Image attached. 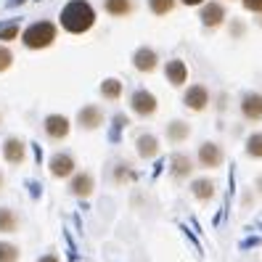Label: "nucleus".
Wrapping results in <instances>:
<instances>
[{"label":"nucleus","mask_w":262,"mask_h":262,"mask_svg":"<svg viewBox=\"0 0 262 262\" xmlns=\"http://www.w3.org/2000/svg\"><path fill=\"white\" fill-rule=\"evenodd\" d=\"M58 19H61V27H64L69 35H82L96 24V11L88 0H69V3L61 8Z\"/></svg>","instance_id":"obj_1"},{"label":"nucleus","mask_w":262,"mask_h":262,"mask_svg":"<svg viewBox=\"0 0 262 262\" xmlns=\"http://www.w3.org/2000/svg\"><path fill=\"white\" fill-rule=\"evenodd\" d=\"M21 42L29 51H42L56 42V24L53 21H35L21 32Z\"/></svg>","instance_id":"obj_2"},{"label":"nucleus","mask_w":262,"mask_h":262,"mask_svg":"<svg viewBox=\"0 0 262 262\" xmlns=\"http://www.w3.org/2000/svg\"><path fill=\"white\" fill-rule=\"evenodd\" d=\"M196 164L204 169H220L225 164V148L214 141H204L196 151Z\"/></svg>","instance_id":"obj_3"},{"label":"nucleus","mask_w":262,"mask_h":262,"mask_svg":"<svg viewBox=\"0 0 262 262\" xmlns=\"http://www.w3.org/2000/svg\"><path fill=\"white\" fill-rule=\"evenodd\" d=\"M103 122H106V114L96 103H85L82 109L77 112V125H80V130H85V133H93V130L103 127Z\"/></svg>","instance_id":"obj_4"},{"label":"nucleus","mask_w":262,"mask_h":262,"mask_svg":"<svg viewBox=\"0 0 262 262\" xmlns=\"http://www.w3.org/2000/svg\"><path fill=\"white\" fill-rule=\"evenodd\" d=\"M130 109H133L138 117L148 119V117L157 114L159 101H157V96H154V93H148V90H135V93L130 96Z\"/></svg>","instance_id":"obj_5"},{"label":"nucleus","mask_w":262,"mask_h":262,"mask_svg":"<svg viewBox=\"0 0 262 262\" xmlns=\"http://www.w3.org/2000/svg\"><path fill=\"white\" fill-rule=\"evenodd\" d=\"M48 169H51V175L58 178V180H64V178H74L77 172V162L69 151H61V154H53L51 162H48Z\"/></svg>","instance_id":"obj_6"},{"label":"nucleus","mask_w":262,"mask_h":262,"mask_svg":"<svg viewBox=\"0 0 262 262\" xmlns=\"http://www.w3.org/2000/svg\"><path fill=\"white\" fill-rule=\"evenodd\" d=\"M42 130H45V135H48L51 141H64V138H69L72 122L64 114H48L45 122H42Z\"/></svg>","instance_id":"obj_7"},{"label":"nucleus","mask_w":262,"mask_h":262,"mask_svg":"<svg viewBox=\"0 0 262 262\" xmlns=\"http://www.w3.org/2000/svg\"><path fill=\"white\" fill-rule=\"evenodd\" d=\"M183 103H186V109H191L196 114L207 112V106H209V88L207 85H191L186 90V96H183Z\"/></svg>","instance_id":"obj_8"},{"label":"nucleus","mask_w":262,"mask_h":262,"mask_svg":"<svg viewBox=\"0 0 262 262\" xmlns=\"http://www.w3.org/2000/svg\"><path fill=\"white\" fill-rule=\"evenodd\" d=\"M3 159L11 167L24 164V159H27V143L21 141V138H16V135L6 138V141H3Z\"/></svg>","instance_id":"obj_9"},{"label":"nucleus","mask_w":262,"mask_h":262,"mask_svg":"<svg viewBox=\"0 0 262 262\" xmlns=\"http://www.w3.org/2000/svg\"><path fill=\"white\" fill-rule=\"evenodd\" d=\"M241 117L252 125L262 122V93H246L241 98Z\"/></svg>","instance_id":"obj_10"},{"label":"nucleus","mask_w":262,"mask_h":262,"mask_svg":"<svg viewBox=\"0 0 262 262\" xmlns=\"http://www.w3.org/2000/svg\"><path fill=\"white\" fill-rule=\"evenodd\" d=\"M196 169V162L191 154H175L172 159H169V172H172L175 180H188Z\"/></svg>","instance_id":"obj_11"},{"label":"nucleus","mask_w":262,"mask_h":262,"mask_svg":"<svg viewBox=\"0 0 262 262\" xmlns=\"http://www.w3.org/2000/svg\"><path fill=\"white\" fill-rule=\"evenodd\" d=\"M69 191L77 196V199H88V196H93L96 191V178L90 175V172H74V178L69 180Z\"/></svg>","instance_id":"obj_12"},{"label":"nucleus","mask_w":262,"mask_h":262,"mask_svg":"<svg viewBox=\"0 0 262 262\" xmlns=\"http://www.w3.org/2000/svg\"><path fill=\"white\" fill-rule=\"evenodd\" d=\"M164 77H167V82L172 85V88H183V85L188 82V67H186V61H180V58L167 61V64H164Z\"/></svg>","instance_id":"obj_13"},{"label":"nucleus","mask_w":262,"mask_h":262,"mask_svg":"<svg viewBox=\"0 0 262 262\" xmlns=\"http://www.w3.org/2000/svg\"><path fill=\"white\" fill-rule=\"evenodd\" d=\"M159 138L154 135V133H141L135 138V151H138V157L141 159H154V157H159Z\"/></svg>","instance_id":"obj_14"},{"label":"nucleus","mask_w":262,"mask_h":262,"mask_svg":"<svg viewBox=\"0 0 262 262\" xmlns=\"http://www.w3.org/2000/svg\"><path fill=\"white\" fill-rule=\"evenodd\" d=\"M157 64H159V56H157V51L154 48H138L135 53H133V67L138 69V72H143V74H148V72H154L157 69Z\"/></svg>","instance_id":"obj_15"},{"label":"nucleus","mask_w":262,"mask_h":262,"mask_svg":"<svg viewBox=\"0 0 262 262\" xmlns=\"http://www.w3.org/2000/svg\"><path fill=\"white\" fill-rule=\"evenodd\" d=\"M164 135H167V143H186L188 141V135H191V125L186 119H172V122H167V127H164Z\"/></svg>","instance_id":"obj_16"},{"label":"nucleus","mask_w":262,"mask_h":262,"mask_svg":"<svg viewBox=\"0 0 262 262\" xmlns=\"http://www.w3.org/2000/svg\"><path fill=\"white\" fill-rule=\"evenodd\" d=\"M214 191H217V186H214L212 178H193L191 180V196L196 202H212Z\"/></svg>","instance_id":"obj_17"},{"label":"nucleus","mask_w":262,"mask_h":262,"mask_svg":"<svg viewBox=\"0 0 262 262\" xmlns=\"http://www.w3.org/2000/svg\"><path fill=\"white\" fill-rule=\"evenodd\" d=\"M135 178H138V169L127 159H119L114 164V169H112V180L117 183V186H127V183H133Z\"/></svg>","instance_id":"obj_18"},{"label":"nucleus","mask_w":262,"mask_h":262,"mask_svg":"<svg viewBox=\"0 0 262 262\" xmlns=\"http://www.w3.org/2000/svg\"><path fill=\"white\" fill-rule=\"evenodd\" d=\"M202 24L204 27H209V29H214V27H220L223 21H225V6H220V3H207L204 8H202Z\"/></svg>","instance_id":"obj_19"},{"label":"nucleus","mask_w":262,"mask_h":262,"mask_svg":"<svg viewBox=\"0 0 262 262\" xmlns=\"http://www.w3.org/2000/svg\"><path fill=\"white\" fill-rule=\"evenodd\" d=\"M21 228V217L11 207H0V233H16Z\"/></svg>","instance_id":"obj_20"},{"label":"nucleus","mask_w":262,"mask_h":262,"mask_svg":"<svg viewBox=\"0 0 262 262\" xmlns=\"http://www.w3.org/2000/svg\"><path fill=\"white\" fill-rule=\"evenodd\" d=\"M98 90L106 101H119L122 93H125V85H122V80H117V77H106Z\"/></svg>","instance_id":"obj_21"},{"label":"nucleus","mask_w":262,"mask_h":262,"mask_svg":"<svg viewBox=\"0 0 262 262\" xmlns=\"http://www.w3.org/2000/svg\"><path fill=\"white\" fill-rule=\"evenodd\" d=\"M103 8H106L109 16H130L135 3H133V0H106Z\"/></svg>","instance_id":"obj_22"},{"label":"nucleus","mask_w":262,"mask_h":262,"mask_svg":"<svg viewBox=\"0 0 262 262\" xmlns=\"http://www.w3.org/2000/svg\"><path fill=\"white\" fill-rule=\"evenodd\" d=\"M246 157L249 159H262V133H252L249 138H246Z\"/></svg>","instance_id":"obj_23"},{"label":"nucleus","mask_w":262,"mask_h":262,"mask_svg":"<svg viewBox=\"0 0 262 262\" xmlns=\"http://www.w3.org/2000/svg\"><path fill=\"white\" fill-rule=\"evenodd\" d=\"M19 246L11 241H0V262H19Z\"/></svg>","instance_id":"obj_24"},{"label":"nucleus","mask_w":262,"mask_h":262,"mask_svg":"<svg viewBox=\"0 0 262 262\" xmlns=\"http://www.w3.org/2000/svg\"><path fill=\"white\" fill-rule=\"evenodd\" d=\"M148 8H151V13H157V16H167V13L175 8V0H148Z\"/></svg>","instance_id":"obj_25"},{"label":"nucleus","mask_w":262,"mask_h":262,"mask_svg":"<svg viewBox=\"0 0 262 262\" xmlns=\"http://www.w3.org/2000/svg\"><path fill=\"white\" fill-rule=\"evenodd\" d=\"M19 37V21H8L0 27V40H16Z\"/></svg>","instance_id":"obj_26"},{"label":"nucleus","mask_w":262,"mask_h":262,"mask_svg":"<svg viewBox=\"0 0 262 262\" xmlns=\"http://www.w3.org/2000/svg\"><path fill=\"white\" fill-rule=\"evenodd\" d=\"M11 64H13V53H11L8 48H3V45H0V72H8Z\"/></svg>","instance_id":"obj_27"},{"label":"nucleus","mask_w":262,"mask_h":262,"mask_svg":"<svg viewBox=\"0 0 262 262\" xmlns=\"http://www.w3.org/2000/svg\"><path fill=\"white\" fill-rule=\"evenodd\" d=\"M244 8L252 13H262V0H244Z\"/></svg>","instance_id":"obj_28"},{"label":"nucleus","mask_w":262,"mask_h":262,"mask_svg":"<svg viewBox=\"0 0 262 262\" xmlns=\"http://www.w3.org/2000/svg\"><path fill=\"white\" fill-rule=\"evenodd\" d=\"M37 262H61V259H58L56 254H42V257H40Z\"/></svg>","instance_id":"obj_29"},{"label":"nucleus","mask_w":262,"mask_h":262,"mask_svg":"<svg viewBox=\"0 0 262 262\" xmlns=\"http://www.w3.org/2000/svg\"><path fill=\"white\" fill-rule=\"evenodd\" d=\"M254 191L262 196V175H257V178H254Z\"/></svg>","instance_id":"obj_30"},{"label":"nucleus","mask_w":262,"mask_h":262,"mask_svg":"<svg viewBox=\"0 0 262 262\" xmlns=\"http://www.w3.org/2000/svg\"><path fill=\"white\" fill-rule=\"evenodd\" d=\"M180 3H186V6H199V3H204V0H180Z\"/></svg>","instance_id":"obj_31"},{"label":"nucleus","mask_w":262,"mask_h":262,"mask_svg":"<svg viewBox=\"0 0 262 262\" xmlns=\"http://www.w3.org/2000/svg\"><path fill=\"white\" fill-rule=\"evenodd\" d=\"M3 186H6V175L0 172V191H3Z\"/></svg>","instance_id":"obj_32"},{"label":"nucleus","mask_w":262,"mask_h":262,"mask_svg":"<svg viewBox=\"0 0 262 262\" xmlns=\"http://www.w3.org/2000/svg\"><path fill=\"white\" fill-rule=\"evenodd\" d=\"M24 0H8V6H21Z\"/></svg>","instance_id":"obj_33"},{"label":"nucleus","mask_w":262,"mask_h":262,"mask_svg":"<svg viewBox=\"0 0 262 262\" xmlns=\"http://www.w3.org/2000/svg\"><path fill=\"white\" fill-rule=\"evenodd\" d=\"M0 122H3V117H0Z\"/></svg>","instance_id":"obj_34"}]
</instances>
